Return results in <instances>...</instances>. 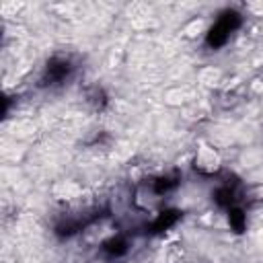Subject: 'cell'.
<instances>
[{
  "mask_svg": "<svg viewBox=\"0 0 263 263\" xmlns=\"http://www.w3.org/2000/svg\"><path fill=\"white\" fill-rule=\"evenodd\" d=\"M242 25H245V14L238 8H234V6L222 8L203 33V47L210 51L224 49Z\"/></svg>",
  "mask_w": 263,
  "mask_h": 263,
  "instance_id": "obj_1",
  "label": "cell"
},
{
  "mask_svg": "<svg viewBox=\"0 0 263 263\" xmlns=\"http://www.w3.org/2000/svg\"><path fill=\"white\" fill-rule=\"evenodd\" d=\"M76 74V64L70 55H62V53H55L51 55L43 68H41V74H39V88H47V90H53V88H60L64 84H68Z\"/></svg>",
  "mask_w": 263,
  "mask_h": 263,
  "instance_id": "obj_2",
  "label": "cell"
},
{
  "mask_svg": "<svg viewBox=\"0 0 263 263\" xmlns=\"http://www.w3.org/2000/svg\"><path fill=\"white\" fill-rule=\"evenodd\" d=\"M212 203L222 210L228 212L230 208L242 205V189L238 181H222L212 189Z\"/></svg>",
  "mask_w": 263,
  "mask_h": 263,
  "instance_id": "obj_3",
  "label": "cell"
},
{
  "mask_svg": "<svg viewBox=\"0 0 263 263\" xmlns=\"http://www.w3.org/2000/svg\"><path fill=\"white\" fill-rule=\"evenodd\" d=\"M129 249H132L129 236L123 234V232H117V234H111L109 238H105L99 245V255L105 261H119L129 253Z\"/></svg>",
  "mask_w": 263,
  "mask_h": 263,
  "instance_id": "obj_4",
  "label": "cell"
},
{
  "mask_svg": "<svg viewBox=\"0 0 263 263\" xmlns=\"http://www.w3.org/2000/svg\"><path fill=\"white\" fill-rule=\"evenodd\" d=\"M183 218V212L179 208H164L160 210L148 224H146V234L148 236H158L168 232L171 228H175Z\"/></svg>",
  "mask_w": 263,
  "mask_h": 263,
  "instance_id": "obj_5",
  "label": "cell"
},
{
  "mask_svg": "<svg viewBox=\"0 0 263 263\" xmlns=\"http://www.w3.org/2000/svg\"><path fill=\"white\" fill-rule=\"evenodd\" d=\"M179 187H181V175L179 173H162L150 181V191L158 197H166V195L175 193Z\"/></svg>",
  "mask_w": 263,
  "mask_h": 263,
  "instance_id": "obj_6",
  "label": "cell"
},
{
  "mask_svg": "<svg viewBox=\"0 0 263 263\" xmlns=\"http://www.w3.org/2000/svg\"><path fill=\"white\" fill-rule=\"evenodd\" d=\"M224 214H226V220H228V226H230L232 232L240 234V232L247 230V210H245L242 205L230 208V210L224 212Z\"/></svg>",
  "mask_w": 263,
  "mask_h": 263,
  "instance_id": "obj_7",
  "label": "cell"
}]
</instances>
